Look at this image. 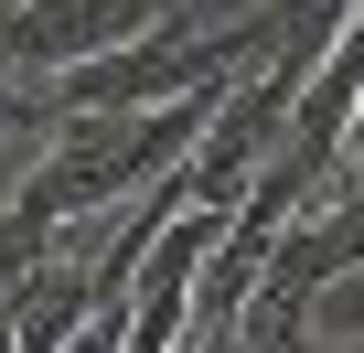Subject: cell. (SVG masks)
Returning <instances> with one entry per match:
<instances>
[{
    "label": "cell",
    "mask_w": 364,
    "mask_h": 353,
    "mask_svg": "<svg viewBox=\"0 0 364 353\" xmlns=\"http://www.w3.org/2000/svg\"><path fill=\"white\" fill-rule=\"evenodd\" d=\"M225 214L236 204H171L161 214V236L129 257V289H118V353H182L193 342V289H204Z\"/></svg>",
    "instance_id": "obj_1"
},
{
    "label": "cell",
    "mask_w": 364,
    "mask_h": 353,
    "mask_svg": "<svg viewBox=\"0 0 364 353\" xmlns=\"http://www.w3.org/2000/svg\"><path fill=\"white\" fill-rule=\"evenodd\" d=\"M182 0H11L0 11V75H75L139 33H161Z\"/></svg>",
    "instance_id": "obj_2"
}]
</instances>
